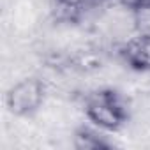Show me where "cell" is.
Masks as SVG:
<instances>
[{
  "mask_svg": "<svg viewBox=\"0 0 150 150\" xmlns=\"http://www.w3.org/2000/svg\"><path fill=\"white\" fill-rule=\"evenodd\" d=\"M131 13L134 21V32L150 37V0H141Z\"/></svg>",
  "mask_w": 150,
  "mask_h": 150,
  "instance_id": "cell-5",
  "label": "cell"
},
{
  "mask_svg": "<svg viewBox=\"0 0 150 150\" xmlns=\"http://www.w3.org/2000/svg\"><path fill=\"white\" fill-rule=\"evenodd\" d=\"M85 113L97 127L104 131H118L129 117L122 97L110 88H101L88 94L85 97Z\"/></svg>",
  "mask_w": 150,
  "mask_h": 150,
  "instance_id": "cell-1",
  "label": "cell"
},
{
  "mask_svg": "<svg viewBox=\"0 0 150 150\" xmlns=\"http://www.w3.org/2000/svg\"><path fill=\"white\" fill-rule=\"evenodd\" d=\"M118 57L129 69L150 72V37L139 34L136 37H127V41L118 46Z\"/></svg>",
  "mask_w": 150,
  "mask_h": 150,
  "instance_id": "cell-3",
  "label": "cell"
},
{
  "mask_svg": "<svg viewBox=\"0 0 150 150\" xmlns=\"http://www.w3.org/2000/svg\"><path fill=\"white\" fill-rule=\"evenodd\" d=\"M74 146L78 150H99V148H108L110 143L99 132L81 127L74 132Z\"/></svg>",
  "mask_w": 150,
  "mask_h": 150,
  "instance_id": "cell-4",
  "label": "cell"
},
{
  "mask_svg": "<svg viewBox=\"0 0 150 150\" xmlns=\"http://www.w3.org/2000/svg\"><path fill=\"white\" fill-rule=\"evenodd\" d=\"M44 96H46L44 81L35 76H28L20 80L9 88L6 96V104L13 115L30 117L41 108Z\"/></svg>",
  "mask_w": 150,
  "mask_h": 150,
  "instance_id": "cell-2",
  "label": "cell"
}]
</instances>
